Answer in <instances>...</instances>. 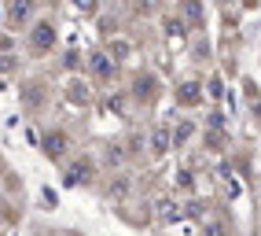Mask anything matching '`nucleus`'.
Returning <instances> with one entry per match:
<instances>
[{
  "instance_id": "1",
  "label": "nucleus",
  "mask_w": 261,
  "mask_h": 236,
  "mask_svg": "<svg viewBox=\"0 0 261 236\" xmlns=\"http://www.w3.org/2000/svg\"><path fill=\"white\" fill-rule=\"evenodd\" d=\"M48 155H63V137H48Z\"/></svg>"
}]
</instances>
